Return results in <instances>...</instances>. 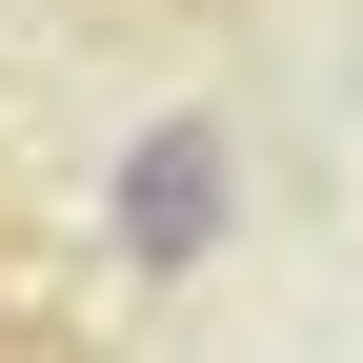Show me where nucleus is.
<instances>
[{"label": "nucleus", "mask_w": 363, "mask_h": 363, "mask_svg": "<svg viewBox=\"0 0 363 363\" xmlns=\"http://www.w3.org/2000/svg\"><path fill=\"white\" fill-rule=\"evenodd\" d=\"M222 222H242L222 121H142V142H121V262H202Z\"/></svg>", "instance_id": "1"}]
</instances>
